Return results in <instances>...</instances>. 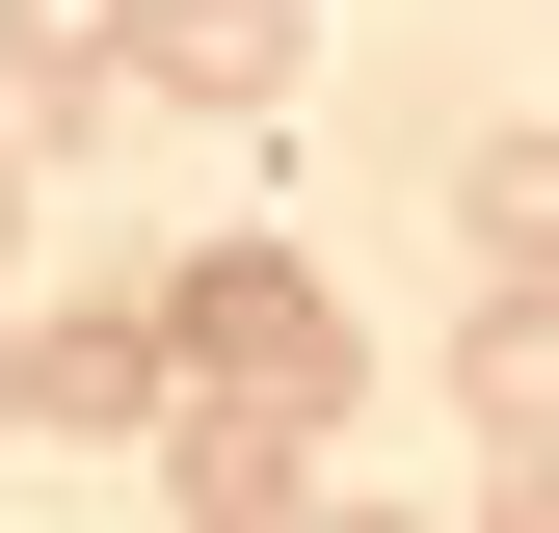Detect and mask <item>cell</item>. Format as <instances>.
<instances>
[{
  "instance_id": "52a82bcc",
  "label": "cell",
  "mask_w": 559,
  "mask_h": 533,
  "mask_svg": "<svg viewBox=\"0 0 559 533\" xmlns=\"http://www.w3.org/2000/svg\"><path fill=\"white\" fill-rule=\"evenodd\" d=\"M0 81H27V107H107L133 81V0H0Z\"/></svg>"
},
{
  "instance_id": "277c9868",
  "label": "cell",
  "mask_w": 559,
  "mask_h": 533,
  "mask_svg": "<svg viewBox=\"0 0 559 533\" xmlns=\"http://www.w3.org/2000/svg\"><path fill=\"white\" fill-rule=\"evenodd\" d=\"M160 481H187V533H320V427H266V400H187V427H160Z\"/></svg>"
},
{
  "instance_id": "5b68a950",
  "label": "cell",
  "mask_w": 559,
  "mask_h": 533,
  "mask_svg": "<svg viewBox=\"0 0 559 533\" xmlns=\"http://www.w3.org/2000/svg\"><path fill=\"white\" fill-rule=\"evenodd\" d=\"M453 427L507 453V481H559V294H479L453 320Z\"/></svg>"
},
{
  "instance_id": "8992f818",
  "label": "cell",
  "mask_w": 559,
  "mask_h": 533,
  "mask_svg": "<svg viewBox=\"0 0 559 533\" xmlns=\"http://www.w3.org/2000/svg\"><path fill=\"white\" fill-rule=\"evenodd\" d=\"M453 240L479 294H559V133H453Z\"/></svg>"
},
{
  "instance_id": "3957f363",
  "label": "cell",
  "mask_w": 559,
  "mask_h": 533,
  "mask_svg": "<svg viewBox=\"0 0 559 533\" xmlns=\"http://www.w3.org/2000/svg\"><path fill=\"white\" fill-rule=\"evenodd\" d=\"M133 81H160V107H240V133H266V107L320 81V27H294V0H133Z\"/></svg>"
},
{
  "instance_id": "30bf717a",
  "label": "cell",
  "mask_w": 559,
  "mask_h": 533,
  "mask_svg": "<svg viewBox=\"0 0 559 533\" xmlns=\"http://www.w3.org/2000/svg\"><path fill=\"white\" fill-rule=\"evenodd\" d=\"M320 533H427V507H320Z\"/></svg>"
},
{
  "instance_id": "ba28073f",
  "label": "cell",
  "mask_w": 559,
  "mask_h": 533,
  "mask_svg": "<svg viewBox=\"0 0 559 533\" xmlns=\"http://www.w3.org/2000/svg\"><path fill=\"white\" fill-rule=\"evenodd\" d=\"M0 266H27V133H0Z\"/></svg>"
},
{
  "instance_id": "9c48e42d",
  "label": "cell",
  "mask_w": 559,
  "mask_h": 533,
  "mask_svg": "<svg viewBox=\"0 0 559 533\" xmlns=\"http://www.w3.org/2000/svg\"><path fill=\"white\" fill-rule=\"evenodd\" d=\"M479 533H559V481H507V507H479Z\"/></svg>"
},
{
  "instance_id": "6da1fadb",
  "label": "cell",
  "mask_w": 559,
  "mask_h": 533,
  "mask_svg": "<svg viewBox=\"0 0 559 533\" xmlns=\"http://www.w3.org/2000/svg\"><path fill=\"white\" fill-rule=\"evenodd\" d=\"M133 320H160V400H266V427H346V374H373L346 294H320V240H187Z\"/></svg>"
},
{
  "instance_id": "7a4b0ae2",
  "label": "cell",
  "mask_w": 559,
  "mask_h": 533,
  "mask_svg": "<svg viewBox=\"0 0 559 533\" xmlns=\"http://www.w3.org/2000/svg\"><path fill=\"white\" fill-rule=\"evenodd\" d=\"M0 427H53V453H160L187 400H160V320L81 294V320H0Z\"/></svg>"
}]
</instances>
